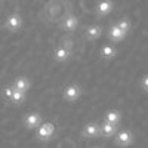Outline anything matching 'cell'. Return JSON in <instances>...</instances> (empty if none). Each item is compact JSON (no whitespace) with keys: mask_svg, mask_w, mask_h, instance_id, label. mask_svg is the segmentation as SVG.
<instances>
[{"mask_svg":"<svg viewBox=\"0 0 148 148\" xmlns=\"http://www.w3.org/2000/svg\"><path fill=\"white\" fill-rule=\"evenodd\" d=\"M127 34L125 33V31H121L116 24L114 25H111L110 27V30H108V37H110V40H113L114 43H120L121 40H125V37H126Z\"/></svg>","mask_w":148,"mask_h":148,"instance_id":"obj_8","label":"cell"},{"mask_svg":"<svg viewBox=\"0 0 148 148\" xmlns=\"http://www.w3.org/2000/svg\"><path fill=\"white\" fill-rule=\"evenodd\" d=\"M114 139H116V144L119 147L127 148L129 145L133 144V133L130 130H120V132H116Z\"/></svg>","mask_w":148,"mask_h":148,"instance_id":"obj_3","label":"cell"},{"mask_svg":"<svg viewBox=\"0 0 148 148\" xmlns=\"http://www.w3.org/2000/svg\"><path fill=\"white\" fill-rule=\"evenodd\" d=\"M99 56L102 59H113L117 56V49L113 45H104L99 49Z\"/></svg>","mask_w":148,"mask_h":148,"instance_id":"obj_13","label":"cell"},{"mask_svg":"<svg viewBox=\"0 0 148 148\" xmlns=\"http://www.w3.org/2000/svg\"><path fill=\"white\" fill-rule=\"evenodd\" d=\"M141 88H142L144 92L148 93V74H144L141 77Z\"/></svg>","mask_w":148,"mask_h":148,"instance_id":"obj_19","label":"cell"},{"mask_svg":"<svg viewBox=\"0 0 148 148\" xmlns=\"http://www.w3.org/2000/svg\"><path fill=\"white\" fill-rule=\"evenodd\" d=\"M25 98H27V93L25 92L14 90V95H12V98H10V102L14 104V105H21V104H24Z\"/></svg>","mask_w":148,"mask_h":148,"instance_id":"obj_16","label":"cell"},{"mask_svg":"<svg viewBox=\"0 0 148 148\" xmlns=\"http://www.w3.org/2000/svg\"><path fill=\"white\" fill-rule=\"evenodd\" d=\"M90 148H99V147H90Z\"/></svg>","mask_w":148,"mask_h":148,"instance_id":"obj_20","label":"cell"},{"mask_svg":"<svg viewBox=\"0 0 148 148\" xmlns=\"http://www.w3.org/2000/svg\"><path fill=\"white\" fill-rule=\"evenodd\" d=\"M62 96L64 99L68 101V102H77L82 96V88L76 83H71V84H67L64 88V92H62Z\"/></svg>","mask_w":148,"mask_h":148,"instance_id":"obj_2","label":"cell"},{"mask_svg":"<svg viewBox=\"0 0 148 148\" xmlns=\"http://www.w3.org/2000/svg\"><path fill=\"white\" fill-rule=\"evenodd\" d=\"M99 130H101V135H102V136L111 138V136H114L116 132H117V125H113V123L104 121L102 125L99 126Z\"/></svg>","mask_w":148,"mask_h":148,"instance_id":"obj_14","label":"cell"},{"mask_svg":"<svg viewBox=\"0 0 148 148\" xmlns=\"http://www.w3.org/2000/svg\"><path fill=\"white\" fill-rule=\"evenodd\" d=\"M52 56L53 59L56 61V62H67V61L71 58V51L64 46H58L53 49V52H52Z\"/></svg>","mask_w":148,"mask_h":148,"instance_id":"obj_7","label":"cell"},{"mask_svg":"<svg viewBox=\"0 0 148 148\" xmlns=\"http://www.w3.org/2000/svg\"><path fill=\"white\" fill-rule=\"evenodd\" d=\"M12 86L15 88V90H19V92H28V89H30V86H31V83H30V80L25 77V76H19V77H16L15 80H14V83H12Z\"/></svg>","mask_w":148,"mask_h":148,"instance_id":"obj_10","label":"cell"},{"mask_svg":"<svg viewBox=\"0 0 148 148\" xmlns=\"http://www.w3.org/2000/svg\"><path fill=\"white\" fill-rule=\"evenodd\" d=\"M36 130H37V133H36L37 139L42 141V142H46V141H49V139L53 136V133H55V125H53V123H51V121H45Z\"/></svg>","mask_w":148,"mask_h":148,"instance_id":"obj_1","label":"cell"},{"mask_svg":"<svg viewBox=\"0 0 148 148\" xmlns=\"http://www.w3.org/2000/svg\"><path fill=\"white\" fill-rule=\"evenodd\" d=\"M14 90H15L14 86H12V84H8V86H5L3 90H2V96L5 98V99H9V101H10L12 95H14Z\"/></svg>","mask_w":148,"mask_h":148,"instance_id":"obj_18","label":"cell"},{"mask_svg":"<svg viewBox=\"0 0 148 148\" xmlns=\"http://www.w3.org/2000/svg\"><path fill=\"white\" fill-rule=\"evenodd\" d=\"M82 135L88 139H93V138H98L101 135V130H99V125L96 121H88L84 125L83 130H82Z\"/></svg>","mask_w":148,"mask_h":148,"instance_id":"obj_5","label":"cell"},{"mask_svg":"<svg viewBox=\"0 0 148 148\" xmlns=\"http://www.w3.org/2000/svg\"><path fill=\"white\" fill-rule=\"evenodd\" d=\"M5 27L12 31V33H18L21 28H22V16L18 15V14H12L8 16L6 22H5Z\"/></svg>","mask_w":148,"mask_h":148,"instance_id":"obj_6","label":"cell"},{"mask_svg":"<svg viewBox=\"0 0 148 148\" xmlns=\"http://www.w3.org/2000/svg\"><path fill=\"white\" fill-rule=\"evenodd\" d=\"M120 120H121V113L119 110H116V108H111V110H108L105 113V121H108V123L119 125Z\"/></svg>","mask_w":148,"mask_h":148,"instance_id":"obj_15","label":"cell"},{"mask_svg":"<svg viewBox=\"0 0 148 148\" xmlns=\"http://www.w3.org/2000/svg\"><path fill=\"white\" fill-rule=\"evenodd\" d=\"M77 27H79V19L74 15H68L67 18H64L62 22H61V28L64 31H74Z\"/></svg>","mask_w":148,"mask_h":148,"instance_id":"obj_11","label":"cell"},{"mask_svg":"<svg viewBox=\"0 0 148 148\" xmlns=\"http://www.w3.org/2000/svg\"><path fill=\"white\" fill-rule=\"evenodd\" d=\"M86 39L88 40H96L99 39V37L102 36V27L98 25V24H93V25H89L88 28H86Z\"/></svg>","mask_w":148,"mask_h":148,"instance_id":"obj_12","label":"cell"},{"mask_svg":"<svg viewBox=\"0 0 148 148\" xmlns=\"http://www.w3.org/2000/svg\"><path fill=\"white\" fill-rule=\"evenodd\" d=\"M114 5L111 0H101L99 3H98L96 6V14L99 15V16H107L111 14V10H113Z\"/></svg>","mask_w":148,"mask_h":148,"instance_id":"obj_9","label":"cell"},{"mask_svg":"<svg viewBox=\"0 0 148 148\" xmlns=\"http://www.w3.org/2000/svg\"><path fill=\"white\" fill-rule=\"evenodd\" d=\"M116 25L121 30V31H125L126 34L130 31V28H132V22H130V19L129 18H121L117 24H116Z\"/></svg>","mask_w":148,"mask_h":148,"instance_id":"obj_17","label":"cell"},{"mask_svg":"<svg viewBox=\"0 0 148 148\" xmlns=\"http://www.w3.org/2000/svg\"><path fill=\"white\" fill-rule=\"evenodd\" d=\"M43 123L42 120V116L39 113H36V111H33V113H28L25 117H24V126H25L28 130H34L37 129L40 125Z\"/></svg>","mask_w":148,"mask_h":148,"instance_id":"obj_4","label":"cell"}]
</instances>
